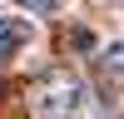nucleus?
Masks as SVG:
<instances>
[{"label": "nucleus", "instance_id": "1", "mask_svg": "<svg viewBox=\"0 0 124 119\" xmlns=\"http://www.w3.org/2000/svg\"><path fill=\"white\" fill-rule=\"evenodd\" d=\"M85 104V84H79L70 69H50L45 79L30 84V109L40 119H75Z\"/></svg>", "mask_w": 124, "mask_h": 119}, {"label": "nucleus", "instance_id": "3", "mask_svg": "<svg viewBox=\"0 0 124 119\" xmlns=\"http://www.w3.org/2000/svg\"><path fill=\"white\" fill-rule=\"evenodd\" d=\"M104 65H109V69H124V40H119V45H109V50H104Z\"/></svg>", "mask_w": 124, "mask_h": 119}, {"label": "nucleus", "instance_id": "4", "mask_svg": "<svg viewBox=\"0 0 124 119\" xmlns=\"http://www.w3.org/2000/svg\"><path fill=\"white\" fill-rule=\"evenodd\" d=\"M20 5H25V0H20Z\"/></svg>", "mask_w": 124, "mask_h": 119}, {"label": "nucleus", "instance_id": "2", "mask_svg": "<svg viewBox=\"0 0 124 119\" xmlns=\"http://www.w3.org/2000/svg\"><path fill=\"white\" fill-rule=\"evenodd\" d=\"M30 40V20H0V60H10Z\"/></svg>", "mask_w": 124, "mask_h": 119}]
</instances>
